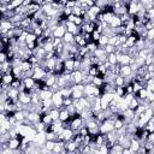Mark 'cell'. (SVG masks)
<instances>
[{"mask_svg": "<svg viewBox=\"0 0 154 154\" xmlns=\"http://www.w3.org/2000/svg\"><path fill=\"white\" fill-rule=\"evenodd\" d=\"M83 94L84 96H95V97H100V95L102 94L101 88L94 85L93 83H87L84 84V89H83Z\"/></svg>", "mask_w": 154, "mask_h": 154, "instance_id": "6da1fadb", "label": "cell"}, {"mask_svg": "<svg viewBox=\"0 0 154 154\" xmlns=\"http://www.w3.org/2000/svg\"><path fill=\"white\" fill-rule=\"evenodd\" d=\"M31 77L35 81H42V82H45V79L47 77V72H46L45 67H42L40 65H34V70H32Z\"/></svg>", "mask_w": 154, "mask_h": 154, "instance_id": "7a4b0ae2", "label": "cell"}, {"mask_svg": "<svg viewBox=\"0 0 154 154\" xmlns=\"http://www.w3.org/2000/svg\"><path fill=\"white\" fill-rule=\"evenodd\" d=\"M112 130H114V128H113V119H111V118H107L99 124V132L100 134H107Z\"/></svg>", "mask_w": 154, "mask_h": 154, "instance_id": "3957f363", "label": "cell"}, {"mask_svg": "<svg viewBox=\"0 0 154 154\" xmlns=\"http://www.w3.org/2000/svg\"><path fill=\"white\" fill-rule=\"evenodd\" d=\"M72 105L76 107L77 112H81V111L84 109V108H90V103H89V101L87 100L85 96H82V97H79V99L73 100Z\"/></svg>", "mask_w": 154, "mask_h": 154, "instance_id": "277c9868", "label": "cell"}, {"mask_svg": "<svg viewBox=\"0 0 154 154\" xmlns=\"http://www.w3.org/2000/svg\"><path fill=\"white\" fill-rule=\"evenodd\" d=\"M20 142H22V136H17V137H10V140L7 141V147L10 149H12L13 152L20 149Z\"/></svg>", "mask_w": 154, "mask_h": 154, "instance_id": "5b68a950", "label": "cell"}, {"mask_svg": "<svg viewBox=\"0 0 154 154\" xmlns=\"http://www.w3.org/2000/svg\"><path fill=\"white\" fill-rule=\"evenodd\" d=\"M32 141L35 142V144H36L38 148L43 147V146H45V142H46V132H45V131H37V132L35 134Z\"/></svg>", "mask_w": 154, "mask_h": 154, "instance_id": "8992f818", "label": "cell"}, {"mask_svg": "<svg viewBox=\"0 0 154 154\" xmlns=\"http://www.w3.org/2000/svg\"><path fill=\"white\" fill-rule=\"evenodd\" d=\"M51 100H52L53 107H55V108H61V107H63V96H61V94L59 93V90H58V91H54V93L52 94Z\"/></svg>", "mask_w": 154, "mask_h": 154, "instance_id": "52a82bcc", "label": "cell"}, {"mask_svg": "<svg viewBox=\"0 0 154 154\" xmlns=\"http://www.w3.org/2000/svg\"><path fill=\"white\" fill-rule=\"evenodd\" d=\"M93 55H95V57L99 59V61H101V63H105V61L107 60V53L105 52L103 47H97V48L93 52Z\"/></svg>", "mask_w": 154, "mask_h": 154, "instance_id": "ba28073f", "label": "cell"}, {"mask_svg": "<svg viewBox=\"0 0 154 154\" xmlns=\"http://www.w3.org/2000/svg\"><path fill=\"white\" fill-rule=\"evenodd\" d=\"M66 32V28L64 24H58L53 30H52V36L53 37H63L64 34Z\"/></svg>", "mask_w": 154, "mask_h": 154, "instance_id": "9c48e42d", "label": "cell"}, {"mask_svg": "<svg viewBox=\"0 0 154 154\" xmlns=\"http://www.w3.org/2000/svg\"><path fill=\"white\" fill-rule=\"evenodd\" d=\"M131 60V57L126 53H118L117 54V61L119 65H129Z\"/></svg>", "mask_w": 154, "mask_h": 154, "instance_id": "30bf717a", "label": "cell"}, {"mask_svg": "<svg viewBox=\"0 0 154 154\" xmlns=\"http://www.w3.org/2000/svg\"><path fill=\"white\" fill-rule=\"evenodd\" d=\"M83 72L81 70H73L71 72V79H72V83L73 84H77V83H82V79H83Z\"/></svg>", "mask_w": 154, "mask_h": 154, "instance_id": "8fae6325", "label": "cell"}, {"mask_svg": "<svg viewBox=\"0 0 154 154\" xmlns=\"http://www.w3.org/2000/svg\"><path fill=\"white\" fill-rule=\"evenodd\" d=\"M64 25H65V28H66V31H69V32H71V34H73V35L79 34V26H77L73 22L66 20Z\"/></svg>", "mask_w": 154, "mask_h": 154, "instance_id": "7c38bea8", "label": "cell"}, {"mask_svg": "<svg viewBox=\"0 0 154 154\" xmlns=\"http://www.w3.org/2000/svg\"><path fill=\"white\" fill-rule=\"evenodd\" d=\"M70 113H69V111L65 108V107H61V108H59V120L61 122V123H66V122H70Z\"/></svg>", "mask_w": 154, "mask_h": 154, "instance_id": "4fadbf2b", "label": "cell"}, {"mask_svg": "<svg viewBox=\"0 0 154 154\" xmlns=\"http://www.w3.org/2000/svg\"><path fill=\"white\" fill-rule=\"evenodd\" d=\"M137 12H138V1L131 0L130 4L128 5V13L132 17V16H135Z\"/></svg>", "mask_w": 154, "mask_h": 154, "instance_id": "5bb4252c", "label": "cell"}, {"mask_svg": "<svg viewBox=\"0 0 154 154\" xmlns=\"http://www.w3.org/2000/svg\"><path fill=\"white\" fill-rule=\"evenodd\" d=\"M7 99H10V100H12L13 102H16L17 100H18V95H19V90L17 89V88H11V87H8V89H7Z\"/></svg>", "mask_w": 154, "mask_h": 154, "instance_id": "9a60e30c", "label": "cell"}, {"mask_svg": "<svg viewBox=\"0 0 154 154\" xmlns=\"http://www.w3.org/2000/svg\"><path fill=\"white\" fill-rule=\"evenodd\" d=\"M13 75L11 73V72H6V73H4L2 75V78H1V83H2V85L4 87H10V84H11V82L13 81Z\"/></svg>", "mask_w": 154, "mask_h": 154, "instance_id": "2e32d148", "label": "cell"}, {"mask_svg": "<svg viewBox=\"0 0 154 154\" xmlns=\"http://www.w3.org/2000/svg\"><path fill=\"white\" fill-rule=\"evenodd\" d=\"M82 96H84L83 90L76 88V87L72 84V85H71V97H72L73 100H76V99H79V97H82Z\"/></svg>", "mask_w": 154, "mask_h": 154, "instance_id": "e0dca14e", "label": "cell"}, {"mask_svg": "<svg viewBox=\"0 0 154 154\" xmlns=\"http://www.w3.org/2000/svg\"><path fill=\"white\" fill-rule=\"evenodd\" d=\"M12 70V64H11V60H5L4 63H0V71L2 73H6V72H11Z\"/></svg>", "mask_w": 154, "mask_h": 154, "instance_id": "ac0fdd59", "label": "cell"}, {"mask_svg": "<svg viewBox=\"0 0 154 154\" xmlns=\"http://www.w3.org/2000/svg\"><path fill=\"white\" fill-rule=\"evenodd\" d=\"M119 75H120V76H123V77H126V76L132 75V70H131L130 65H120Z\"/></svg>", "mask_w": 154, "mask_h": 154, "instance_id": "d6986e66", "label": "cell"}, {"mask_svg": "<svg viewBox=\"0 0 154 154\" xmlns=\"http://www.w3.org/2000/svg\"><path fill=\"white\" fill-rule=\"evenodd\" d=\"M52 94H53V91H52L51 89H46V90L40 89V90H38V97H40V100L51 99V97H52Z\"/></svg>", "mask_w": 154, "mask_h": 154, "instance_id": "ffe728a7", "label": "cell"}, {"mask_svg": "<svg viewBox=\"0 0 154 154\" xmlns=\"http://www.w3.org/2000/svg\"><path fill=\"white\" fill-rule=\"evenodd\" d=\"M73 43H75L76 46H78V47H84V46L87 45V41L83 38V36H82L81 34H77V35H75Z\"/></svg>", "mask_w": 154, "mask_h": 154, "instance_id": "44dd1931", "label": "cell"}, {"mask_svg": "<svg viewBox=\"0 0 154 154\" xmlns=\"http://www.w3.org/2000/svg\"><path fill=\"white\" fill-rule=\"evenodd\" d=\"M122 25V20H120V18H119V16H113V18L111 19V22L108 23V26L109 28H112V29H114V28H118V26H120Z\"/></svg>", "mask_w": 154, "mask_h": 154, "instance_id": "7402d4cb", "label": "cell"}, {"mask_svg": "<svg viewBox=\"0 0 154 154\" xmlns=\"http://www.w3.org/2000/svg\"><path fill=\"white\" fill-rule=\"evenodd\" d=\"M64 70L71 72L73 71V59L72 58H66L64 60Z\"/></svg>", "mask_w": 154, "mask_h": 154, "instance_id": "603a6c76", "label": "cell"}, {"mask_svg": "<svg viewBox=\"0 0 154 154\" xmlns=\"http://www.w3.org/2000/svg\"><path fill=\"white\" fill-rule=\"evenodd\" d=\"M73 38H75V35L71 34V32H69V31H66L64 34V36L61 37V40H63L64 43H73Z\"/></svg>", "mask_w": 154, "mask_h": 154, "instance_id": "cb8c5ba5", "label": "cell"}, {"mask_svg": "<svg viewBox=\"0 0 154 154\" xmlns=\"http://www.w3.org/2000/svg\"><path fill=\"white\" fill-rule=\"evenodd\" d=\"M107 43H108V36L105 35V34H101V35H100V38H99L97 42H96L97 47H103V46H106Z\"/></svg>", "mask_w": 154, "mask_h": 154, "instance_id": "d4e9b609", "label": "cell"}, {"mask_svg": "<svg viewBox=\"0 0 154 154\" xmlns=\"http://www.w3.org/2000/svg\"><path fill=\"white\" fill-rule=\"evenodd\" d=\"M91 83L96 87H102L105 81H103V77H101V76H94L93 79H91Z\"/></svg>", "mask_w": 154, "mask_h": 154, "instance_id": "484cf974", "label": "cell"}, {"mask_svg": "<svg viewBox=\"0 0 154 154\" xmlns=\"http://www.w3.org/2000/svg\"><path fill=\"white\" fill-rule=\"evenodd\" d=\"M47 112L49 113V116L52 117V119H53V120H58V118H59V108L52 107V108H49Z\"/></svg>", "mask_w": 154, "mask_h": 154, "instance_id": "4316f807", "label": "cell"}, {"mask_svg": "<svg viewBox=\"0 0 154 154\" xmlns=\"http://www.w3.org/2000/svg\"><path fill=\"white\" fill-rule=\"evenodd\" d=\"M113 84H114V87H122V85H124V77L120 76V75H116L114 79H113Z\"/></svg>", "mask_w": 154, "mask_h": 154, "instance_id": "83f0119b", "label": "cell"}, {"mask_svg": "<svg viewBox=\"0 0 154 154\" xmlns=\"http://www.w3.org/2000/svg\"><path fill=\"white\" fill-rule=\"evenodd\" d=\"M144 129H146L148 132H154V118H153V117L146 123Z\"/></svg>", "mask_w": 154, "mask_h": 154, "instance_id": "f1b7e54d", "label": "cell"}, {"mask_svg": "<svg viewBox=\"0 0 154 154\" xmlns=\"http://www.w3.org/2000/svg\"><path fill=\"white\" fill-rule=\"evenodd\" d=\"M59 93L61 94L63 97L71 96V87H64V88H60V89H59Z\"/></svg>", "mask_w": 154, "mask_h": 154, "instance_id": "f546056e", "label": "cell"}, {"mask_svg": "<svg viewBox=\"0 0 154 154\" xmlns=\"http://www.w3.org/2000/svg\"><path fill=\"white\" fill-rule=\"evenodd\" d=\"M88 75L89 76H99V70H97V65H90L88 69Z\"/></svg>", "mask_w": 154, "mask_h": 154, "instance_id": "4dcf8cb0", "label": "cell"}, {"mask_svg": "<svg viewBox=\"0 0 154 154\" xmlns=\"http://www.w3.org/2000/svg\"><path fill=\"white\" fill-rule=\"evenodd\" d=\"M138 105H140V101H138V99H137L136 96H134V97L128 102V106H129V108H131V109H135Z\"/></svg>", "mask_w": 154, "mask_h": 154, "instance_id": "1f68e13d", "label": "cell"}, {"mask_svg": "<svg viewBox=\"0 0 154 154\" xmlns=\"http://www.w3.org/2000/svg\"><path fill=\"white\" fill-rule=\"evenodd\" d=\"M107 61L111 64V65H116L118 61H117V54L113 52V53H109L107 54Z\"/></svg>", "mask_w": 154, "mask_h": 154, "instance_id": "d6a6232c", "label": "cell"}, {"mask_svg": "<svg viewBox=\"0 0 154 154\" xmlns=\"http://www.w3.org/2000/svg\"><path fill=\"white\" fill-rule=\"evenodd\" d=\"M37 40V36L34 34V32H30L28 31L26 34V37H25V43H29V42H35Z\"/></svg>", "mask_w": 154, "mask_h": 154, "instance_id": "836d02e7", "label": "cell"}, {"mask_svg": "<svg viewBox=\"0 0 154 154\" xmlns=\"http://www.w3.org/2000/svg\"><path fill=\"white\" fill-rule=\"evenodd\" d=\"M54 144H55V141H52V140H46V142H45V148L48 150V152H52V149H53V147H54Z\"/></svg>", "mask_w": 154, "mask_h": 154, "instance_id": "e575fe53", "label": "cell"}, {"mask_svg": "<svg viewBox=\"0 0 154 154\" xmlns=\"http://www.w3.org/2000/svg\"><path fill=\"white\" fill-rule=\"evenodd\" d=\"M146 40L148 41H153L154 40V29H148L147 32H146Z\"/></svg>", "mask_w": 154, "mask_h": 154, "instance_id": "d590c367", "label": "cell"}, {"mask_svg": "<svg viewBox=\"0 0 154 154\" xmlns=\"http://www.w3.org/2000/svg\"><path fill=\"white\" fill-rule=\"evenodd\" d=\"M22 84V79L20 78H13V81L11 82V84H10V87L11 88H19V85Z\"/></svg>", "mask_w": 154, "mask_h": 154, "instance_id": "8d00e7d4", "label": "cell"}, {"mask_svg": "<svg viewBox=\"0 0 154 154\" xmlns=\"http://www.w3.org/2000/svg\"><path fill=\"white\" fill-rule=\"evenodd\" d=\"M73 102V99L71 96H67V97H63V107H67L70 105H72Z\"/></svg>", "mask_w": 154, "mask_h": 154, "instance_id": "74e56055", "label": "cell"}, {"mask_svg": "<svg viewBox=\"0 0 154 154\" xmlns=\"http://www.w3.org/2000/svg\"><path fill=\"white\" fill-rule=\"evenodd\" d=\"M100 35H101V32H99L97 30H94L91 34H90V37H91V41L93 42H97V40L100 38Z\"/></svg>", "mask_w": 154, "mask_h": 154, "instance_id": "f35d334b", "label": "cell"}, {"mask_svg": "<svg viewBox=\"0 0 154 154\" xmlns=\"http://www.w3.org/2000/svg\"><path fill=\"white\" fill-rule=\"evenodd\" d=\"M119 18H120V20H122V24H125L128 20H130V19H131V16L126 12V13H124V14L119 16Z\"/></svg>", "mask_w": 154, "mask_h": 154, "instance_id": "ab89813d", "label": "cell"}, {"mask_svg": "<svg viewBox=\"0 0 154 154\" xmlns=\"http://www.w3.org/2000/svg\"><path fill=\"white\" fill-rule=\"evenodd\" d=\"M103 49H105V52H106L107 54H109V53H113V52H114V46L107 43L106 46H103Z\"/></svg>", "mask_w": 154, "mask_h": 154, "instance_id": "60d3db41", "label": "cell"}, {"mask_svg": "<svg viewBox=\"0 0 154 154\" xmlns=\"http://www.w3.org/2000/svg\"><path fill=\"white\" fill-rule=\"evenodd\" d=\"M31 32H34V34L38 37V36H42V34H43V29H41V28H40V25H37V26H36Z\"/></svg>", "mask_w": 154, "mask_h": 154, "instance_id": "b9f144b4", "label": "cell"}, {"mask_svg": "<svg viewBox=\"0 0 154 154\" xmlns=\"http://www.w3.org/2000/svg\"><path fill=\"white\" fill-rule=\"evenodd\" d=\"M146 100L148 102H154V91H148L147 90V97H146Z\"/></svg>", "mask_w": 154, "mask_h": 154, "instance_id": "7bdbcfd3", "label": "cell"}, {"mask_svg": "<svg viewBox=\"0 0 154 154\" xmlns=\"http://www.w3.org/2000/svg\"><path fill=\"white\" fill-rule=\"evenodd\" d=\"M73 23L77 25V26H81L82 24H83V18L82 17H75V20H73Z\"/></svg>", "mask_w": 154, "mask_h": 154, "instance_id": "ee69618b", "label": "cell"}, {"mask_svg": "<svg viewBox=\"0 0 154 154\" xmlns=\"http://www.w3.org/2000/svg\"><path fill=\"white\" fill-rule=\"evenodd\" d=\"M5 60H7L6 51H0V63H4Z\"/></svg>", "mask_w": 154, "mask_h": 154, "instance_id": "f6af8a7d", "label": "cell"}, {"mask_svg": "<svg viewBox=\"0 0 154 154\" xmlns=\"http://www.w3.org/2000/svg\"><path fill=\"white\" fill-rule=\"evenodd\" d=\"M31 2H32V0H23V2H22V6H25V7H26V6H29Z\"/></svg>", "mask_w": 154, "mask_h": 154, "instance_id": "bcb514c9", "label": "cell"}, {"mask_svg": "<svg viewBox=\"0 0 154 154\" xmlns=\"http://www.w3.org/2000/svg\"><path fill=\"white\" fill-rule=\"evenodd\" d=\"M0 51H5V45L2 43L1 40H0Z\"/></svg>", "mask_w": 154, "mask_h": 154, "instance_id": "7dc6e473", "label": "cell"}, {"mask_svg": "<svg viewBox=\"0 0 154 154\" xmlns=\"http://www.w3.org/2000/svg\"><path fill=\"white\" fill-rule=\"evenodd\" d=\"M142 4H146V2H154V0H140Z\"/></svg>", "mask_w": 154, "mask_h": 154, "instance_id": "c3c4849f", "label": "cell"}, {"mask_svg": "<svg viewBox=\"0 0 154 154\" xmlns=\"http://www.w3.org/2000/svg\"><path fill=\"white\" fill-rule=\"evenodd\" d=\"M0 8H1V2H0Z\"/></svg>", "mask_w": 154, "mask_h": 154, "instance_id": "681fc988", "label": "cell"}, {"mask_svg": "<svg viewBox=\"0 0 154 154\" xmlns=\"http://www.w3.org/2000/svg\"><path fill=\"white\" fill-rule=\"evenodd\" d=\"M0 1H1V0H0Z\"/></svg>", "mask_w": 154, "mask_h": 154, "instance_id": "f907efd6", "label": "cell"}]
</instances>
